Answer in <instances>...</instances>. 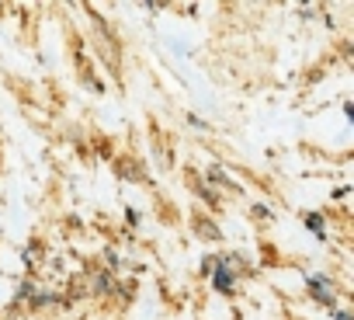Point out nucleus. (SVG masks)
Listing matches in <instances>:
<instances>
[{"mask_svg": "<svg viewBox=\"0 0 354 320\" xmlns=\"http://www.w3.org/2000/svg\"><path fill=\"white\" fill-rule=\"evenodd\" d=\"M309 289H313V296H316L319 303H330V306H333V289H330V282H326L323 275H313V278H309Z\"/></svg>", "mask_w": 354, "mask_h": 320, "instance_id": "obj_1", "label": "nucleus"}, {"mask_svg": "<svg viewBox=\"0 0 354 320\" xmlns=\"http://www.w3.org/2000/svg\"><path fill=\"white\" fill-rule=\"evenodd\" d=\"M216 289H219V292H226V296L233 292V275H230L226 268H216Z\"/></svg>", "mask_w": 354, "mask_h": 320, "instance_id": "obj_2", "label": "nucleus"}, {"mask_svg": "<svg viewBox=\"0 0 354 320\" xmlns=\"http://www.w3.org/2000/svg\"><path fill=\"white\" fill-rule=\"evenodd\" d=\"M306 223H309V230H313L316 237H323V216H319V213H313V216H306Z\"/></svg>", "mask_w": 354, "mask_h": 320, "instance_id": "obj_3", "label": "nucleus"}, {"mask_svg": "<svg viewBox=\"0 0 354 320\" xmlns=\"http://www.w3.org/2000/svg\"><path fill=\"white\" fill-rule=\"evenodd\" d=\"M337 320H351V313H337Z\"/></svg>", "mask_w": 354, "mask_h": 320, "instance_id": "obj_4", "label": "nucleus"}]
</instances>
